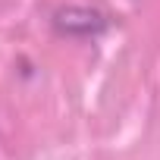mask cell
Here are the masks:
<instances>
[{
    "label": "cell",
    "instance_id": "1",
    "mask_svg": "<svg viewBox=\"0 0 160 160\" xmlns=\"http://www.w3.org/2000/svg\"><path fill=\"white\" fill-rule=\"evenodd\" d=\"M53 25L57 32L63 35H78V38H88V35H98L107 28V19L94 10H82V7H66L53 16Z\"/></svg>",
    "mask_w": 160,
    "mask_h": 160
}]
</instances>
